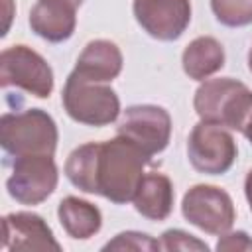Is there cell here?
I'll return each mask as SVG.
<instances>
[{"mask_svg":"<svg viewBox=\"0 0 252 252\" xmlns=\"http://www.w3.org/2000/svg\"><path fill=\"white\" fill-rule=\"evenodd\" d=\"M150 161L148 154L116 134L112 140L87 142L75 148L65 161V175L83 193L126 205L132 203Z\"/></svg>","mask_w":252,"mask_h":252,"instance_id":"obj_1","label":"cell"},{"mask_svg":"<svg viewBox=\"0 0 252 252\" xmlns=\"http://www.w3.org/2000/svg\"><path fill=\"white\" fill-rule=\"evenodd\" d=\"M59 132L55 120L41 108L4 112L0 118V146L6 156H53Z\"/></svg>","mask_w":252,"mask_h":252,"instance_id":"obj_2","label":"cell"},{"mask_svg":"<svg viewBox=\"0 0 252 252\" xmlns=\"http://www.w3.org/2000/svg\"><path fill=\"white\" fill-rule=\"evenodd\" d=\"M250 106L252 91L232 77L201 81L193 96V108L201 120L236 132L240 130Z\"/></svg>","mask_w":252,"mask_h":252,"instance_id":"obj_3","label":"cell"},{"mask_svg":"<svg viewBox=\"0 0 252 252\" xmlns=\"http://www.w3.org/2000/svg\"><path fill=\"white\" fill-rule=\"evenodd\" d=\"M61 102L69 118L85 126H108L120 114V98L108 83L85 79L75 71L65 81Z\"/></svg>","mask_w":252,"mask_h":252,"instance_id":"obj_4","label":"cell"},{"mask_svg":"<svg viewBox=\"0 0 252 252\" xmlns=\"http://www.w3.org/2000/svg\"><path fill=\"white\" fill-rule=\"evenodd\" d=\"M181 215L189 224L215 236L228 232L236 220L230 195L224 189L207 183H199L187 189L181 201Z\"/></svg>","mask_w":252,"mask_h":252,"instance_id":"obj_5","label":"cell"},{"mask_svg":"<svg viewBox=\"0 0 252 252\" xmlns=\"http://www.w3.org/2000/svg\"><path fill=\"white\" fill-rule=\"evenodd\" d=\"M238 148L228 128L213 122H197L187 140V158L195 171L205 175L226 173L234 159Z\"/></svg>","mask_w":252,"mask_h":252,"instance_id":"obj_6","label":"cell"},{"mask_svg":"<svg viewBox=\"0 0 252 252\" xmlns=\"http://www.w3.org/2000/svg\"><path fill=\"white\" fill-rule=\"evenodd\" d=\"M0 85L47 98L53 91V69L32 47L10 45L0 53Z\"/></svg>","mask_w":252,"mask_h":252,"instance_id":"obj_7","label":"cell"},{"mask_svg":"<svg viewBox=\"0 0 252 252\" xmlns=\"http://www.w3.org/2000/svg\"><path fill=\"white\" fill-rule=\"evenodd\" d=\"M116 134L124 136L144 154L154 158L169 144L171 116L158 104H132L122 112Z\"/></svg>","mask_w":252,"mask_h":252,"instance_id":"obj_8","label":"cell"},{"mask_svg":"<svg viewBox=\"0 0 252 252\" xmlns=\"http://www.w3.org/2000/svg\"><path fill=\"white\" fill-rule=\"evenodd\" d=\"M59 171L53 156H28L14 159L6 191L20 205H39L55 191Z\"/></svg>","mask_w":252,"mask_h":252,"instance_id":"obj_9","label":"cell"},{"mask_svg":"<svg viewBox=\"0 0 252 252\" xmlns=\"http://www.w3.org/2000/svg\"><path fill=\"white\" fill-rule=\"evenodd\" d=\"M140 28L154 39L175 41L191 24V0H134Z\"/></svg>","mask_w":252,"mask_h":252,"instance_id":"obj_10","label":"cell"},{"mask_svg":"<svg viewBox=\"0 0 252 252\" xmlns=\"http://www.w3.org/2000/svg\"><path fill=\"white\" fill-rule=\"evenodd\" d=\"M2 248L10 252H61L49 224L35 213L18 211L2 219Z\"/></svg>","mask_w":252,"mask_h":252,"instance_id":"obj_11","label":"cell"},{"mask_svg":"<svg viewBox=\"0 0 252 252\" xmlns=\"http://www.w3.org/2000/svg\"><path fill=\"white\" fill-rule=\"evenodd\" d=\"M122 65H124V57L114 41L93 39L81 51L73 71L96 83H110L120 75Z\"/></svg>","mask_w":252,"mask_h":252,"instance_id":"obj_12","label":"cell"},{"mask_svg":"<svg viewBox=\"0 0 252 252\" xmlns=\"http://www.w3.org/2000/svg\"><path fill=\"white\" fill-rule=\"evenodd\" d=\"M173 183L161 171L144 173L132 199L134 209L148 220H165L173 211Z\"/></svg>","mask_w":252,"mask_h":252,"instance_id":"obj_13","label":"cell"},{"mask_svg":"<svg viewBox=\"0 0 252 252\" xmlns=\"http://www.w3.org/2000/svg\"><path fill=\"white\" fill-rule=\"evenodd\" d=\"M30 28L45 41H67L77 28V10L55 2L37 0L30 10Z\"/></svg>","mask_w":252,"mask_h":252,"instance_id":"obj_14","label":"cell"},{"mask_svg":"<svg viewBox=\"0 0 252 252\" xmlns=\"http://www.w3.org/2000/svg\"><path fill=\"white\" fill-rule=\"evenodd\" d=\"M183 71L193 81H207L224 67V49L213 35H199L183 49Z\"/></svg>","mask_w":252,"mask_h":252,"instance_id":"obj_15","label":"cell"},{"mask_svg":"<svg viewBox=\"0 0 252 252\" xmlns=\"http://www.w3.org/2000/svg\"><path fill=\"white\" fill-rule=\"evenodd\" d=\"M57 217L63 230L75 240H87L94 236L102 226V215L96 205L81 197H65L57 207Z\"/></svg>","mask_w":252,"mask_h":252,"instance_id":"obj_16","label":"cell"},{"mask_svg":"<svg viewBox=\"0 0 252 252\" xmlns=\"http://www.w3.org/2000/svg\"><path fill=\"white\" fill-rule=\"evenodd\" d=\"M211 10L226 28H244L252 24V0H211Z\"/></svg>","mask_w":252,"mask_h":252,"instance_id":"obj_17","label":"cell"},{"mask_svg":"<svg viewBox=\"0 0 252 252\" xmlns=\"http://www.w3.org/2000/svg\"><path fill=\"white\" fill-rule=\"evenodd\" d=\"M104 252H158L161 244L158 238L140 232V230H124L118 232L112 240L102 246Z\"/></svg>","mask_w":252,"mask_h":252,"instance_id":"obj_18","label":"cell"},{"mask_svg":"<svg viewBox=\"0 0 252 252\" xmlns=\"http://www.w3.org/2000/svg\"><path fill=\"white\" fill-rule=\"evenodd\" d=\"M159 244H161V250H181V252H207L209 246L207 242L199 240L197 236L181 230V228H169L161 234L159 238Z\"/></svg>","mask_w":252,"mask_h":252,"instance_id":"obj_19","label":"cell"},{"mask_svg":"<svg viewBox=\"0 0 252 252\" xmlns=\"http://www.w3.org/2000/svg\"><path fill=\"white\" fill-rule=\"evenodd\" d=\"M219 252H250L252 250V238L244 230H228L219 236V242L215 246Z\"/></svg>","mask_w":252,"mask_h":252,"instance_id":"obj_20","label":"cell"},{"mask_svg":"<svg viewBox=\"0 0 252 252\" xmlns=\"http://www.w3.org/2000/svg\"><path fill=\"white\" fill-rule=\"evenodd\" d=\"M238 132L252 144V106H250V110H248V114H246V118H244V122H242Z\"/></svg>","mask_w":252,"mask_h":252,"instance_id":"obj_21","label":"cell"},{"mask_svg":"<svg viewBox=\"0 0 252 252\" xmlns=\"http://www.w3.org/2000/svg\"><path fill=\"white\" fill-rule=\"evenodd\" d=\"M244 195H246L248 207H250V211H252V169L246 173V179H244Z\"/></svg>","mask_w":252,"mask_h":252,"instance_id":"obj_22","label":"cell"},{"mask_svg":"<svg viewBox=\"0 0 252 252\" xmlns=\"http://www.w3.org/2000/svg\"><path fill=\"white\" fill-rule=\"evenodd\" d=\"M47 2H55V4H61V6L73 8V10H77V8L83 4V0H47Z\"/></svg>","mask_w":252,"mask_h":252,"instance_id":"obj_23","label":"cell"},{"mask_svg":"<svg viewBox=\"0 0 252 252\" xmlns=\"http://www.w3.org/2000/svg\"><path fill=\"white\" fill-rule=\"evenodd\" d=\"M248 69H250V73H252V47H250V51H248Z\"/></svg>","mask_w":252,"mask_h":252,"instance_id":"obj_24","label":"cell"}]
</instances>
